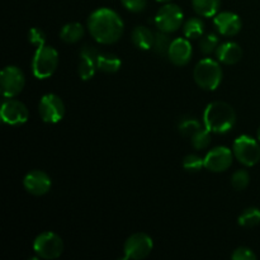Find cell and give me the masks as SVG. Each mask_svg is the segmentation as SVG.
Here are the masks:
<instances>
[{
  "mask_svg": "<svg viewBox=\"0 0 260 260\" xmlns=\"http://www.w3.org/2000/svg\"><path fill=\"white\" fill-rule=\"evenodd\" d=\"M123 27V20L118 13L109 8L94 10L88 18V29L91 37L102 45L116 43L122 37Z\"/></svg>",
  "mask_w": 260,
  "mask_h": 260,
  "instance_id": "obj_1",
  "label": "cell"
},
{
  "mask_svg": "<svg viewBox=\"0 0 260 260\" xmlns=\"http://www.w3.org/2000/svg\"><path fill=\"white\" fill-rule=\"evenodd\" d=\"M203 122L213 134H228L236 124L235 109L222 101L211 102L203 113Z\"/></svg>",
  "mask_w": 260,
  "mask_h": 260,
  "instance_id": "obj_2",
  "label": "cell"
},
{
  "mask_svg": "<svg viewBox=\"0 0 260 260\" xmlns=\"http://www.w3.org/2000/svg\"><path fill=\"white\" fill-rule=\"evenodd\" d=\"M193 78L203 90H216L222 81V69L213 58H203L196 65Z\"/></svg>",
  "mask_w": 260,
  "mask_h": 260,
  "instance_id": "obj_3",
  "label": "cell"
},
{
  "mask_svg": "<svg viewBox=\"0 0 260 260\" xmlns=\"http://www.w3.org/2000/svg\"><path fill=\"white\" fill-rule=\"evenodd\" d=\"M58 66V53L53 47L43 45L37 47L32 58V73L35 78L43 80L51 78Z\"/></svg>",
  "mask_w": 260,
  "mask_h": 260,
  "instance_id": "obj_4",
  "label": "cell"
},
{
  "mask_svg": "<svg viewBox=\"0 0 260 260\" xmlns=\"http://www.w3.org/2000/svg\"><path fill=\"white\" fill-rule=\"evenodd\" d=\"M33 251L37 258L46 260L57 259L63 251V241L57 234L52 231H46L35 239Z\"/></svg>",
  "mask_w": 260,
  "mask_h": 260,
  "instance_id": "obj_5",
  "label": "cell"
},
{
  "mask_svg": "<svg viewBox=\"0 0 260 260\" xmlns=\"http://www.w3.org/2000/svg\"><path fill=\"white\" fill-rule=\"evenodd\" d=\"M233 152L235 159L245 167H254L260 160V145L255 139L248 135L239 136L234 141Z\"/></svg>",
  "mask_w": 260,
  "mask_h": 260,
  "instance_id": "obj_6",
  "label": "cell"
},
{
  "mask_svg": "<svg viewBox=\"0 0 260 260\" xmlns=\"http://www.w3.org/2000/svg\"><path fill=\"white\" fill-rule=\"evenodd\" d=\"M183 19H184L183 10L177 4L168 3L157 10L154 23L157 29L161 32L173 33L182 27Z\"/></svg>",
  "mask_w": 260,
  "mask_h": 260,
  "instance_id": "obj_7",
  "label": "cell"
},
{
  "mask_svg": "<svg viewBox=\"0 0 260 260\" xmlns=\"http://www.w3.org/2000/svg\"><path fill=\"white\" fill-rule=\"evenodd\" d=\"M25 85L23 71L17 66H7L0 73V86L4 98H14Z\"/></svg>",
  "mask_w": 260,
  "mask_h": 260,
  "instance_id": "obj_8",
  "label": "cell"
},
{
  "mask_svg": "<svg viewBox=\"0 0 260 260\" xmlns=\"http://www.w3.org/2000/svg\"><path fill=\"white\" fill-rule=\"evenodd\" d=\"M152 249H154V241H152V239L147 234H134L124 243L123 258L132 260L145 259L150 255Z\"/></svg>",
  "mask_w": 260,
  "mask_h": 260,
  "instance_id": "obj_9",
  "label": "cell"
},
{
  "mask_svg": "<svg viewBox=\"0 0 260 260\" xmlns=\"http://www.w3.org/2000/svg\"><path fill=\"white\" fill-rule=\"evenodd\" d=\"M38 111L43 122L53 124L60 122L65 116V104L60 96L48 93L41 98Z\"/></svg>",
  "mask_w": 260,
  "mask_h": 260,
  "instance_id": "obj_10",
  "label": "cell"
},
{
  "mask_svg": "<svg viewBox=\"0 0 260 260\" xmlns=\"http://www.w3.org/2000/svg\"><path fill=\"white\" fill-rule=\"evenodd\" d=\"M0 114L3 122L9 126H20L25 123L29 117V112L25 104L13 98H5L3 101Z\"/></svg>",
  "mask_w": 260,
  "mask_h": 260,
  "instance_id": "obj_11",
  "label": "cell"
},
{
  "mask_svg": "<svg viewBox=\"0 0 260 260\" xmlns=\"http://www.w3.org/2000/svg\"><path fill=\"white\" fill-rule=\"evenodd\" d=\"M234 152L225 146H217L205 156V168L208 172L222 173L233 165Z\"/></svg>",
  "mask_w": 260,
  "mask_h": 260,
  "instance_id": "obj_12",
  "label": "cell"
},
{
  "mask_svg": "<svg viewBox=\"0 0 260 260\" xmlns=\"http://www.w3.org/2000/svg\"><path fill=\"white\" fill-rule=\"evenodd\" d=\"M99 55H101V52L93 46L85 45L81 48L80 52H79L80 61H79L78 66V73L81 80H90L94 78L96 70H98L96 61H98Z\"/></svg>",
  "mask_w": 260,
  "mask_h": 260,
  "instance_id": "obj_13",
  "label": "cell"
},
{
  "mask_svg": "<svg viewBox=\"0 0 260 260\" xmlns=\"http://www.w3.org/2000/svg\"><path fill=\"white\" fill-rule=\"evenodd\" d=\"M51 178L47 173L32 170L23 179V185L28 193L33 196H43L51 189Z\"/></svg>",
  "mask_w": 260,
  "mask_h": 260,
  "instance_id": "obj_14",
  "label": "cell"
},
{
  "mask_svg": "<svg viewBox=\"0 0 260 260\" xmlns=\"http://www.w3.org/2000/svg\"><path fill=\"white\" fill-rule=\"evenodd\" d=\"M213 24L221 36L231 37V36H235L240 32L243 23H241L240 17L235 13L222 12L215 15Z\"/></svg>",
  "mask_w": 260,
  "mask_h": 260,
  "instance_id": "obj_15",
  "label": "cell"
},
{
  "mask_svg": "<svg viewBox=\"0 0 260 260\" xmlns=\"http://www.w3.org/2000/svg\"><path fill=\"white\" fill-rule=\"evenodd\" d=\"M193 56V47L188 38H177L172 42L168 52L170 62L175 66H185Z\"/></svg>",
  "mask_w": 260,
  "mask_h": 260,
  "instance_id": "obj_16",
  "label": "cell"
},
{
  "mask_svg": "<svg viewBox=\"0 0 260 260\" xmlns=\"http://www.w3.org/2000/svg\"><path fill=\"white\" fill-rule=\"evenodd\" d=\"M216 56L221 63L234 65V63H238L243 57V48L236 42H225L218 46L216 50Z\"/></svg>",
  "mask_w": 260,
  "mask_h": 260,
  "instance_id": "obj_17",
  "label": "cell"
},
{
  "mask_svg": "<svg viewBox=\"0 0 260 260\" xmlns=\"http://www.w3.org/2000/svg\"><path fill=\"white\" fill-rule=\"evenodd\" d=\"M155 33L150 28L144 27V25H137L132 30V42L140 50H150L154 46Z\"/></svg>",
  "mask_w": 260,
  "mask_h": 260,
  "instance_id": "obj_18",
  "label": "cell"
},
{
  "mask_svg": "<svg viewBox=\"0 0 260 260\" xmlns=\"http://www.w3.org/2000/svg\"><path fill=\"white\" fill-rule=\"evenodd\" d=\"M85 35L83 24L78 22L68 23L60 30V38L66 43H76L81 40Z\"/></svg>",
  "mask_w": 260,
  "mask_h": 260,
  "instance_id": "obj_19",
  "label": "cell"
},
{
  "mask_svg": "<svg viewBox=\"0 0 260 260\" xmlns=\"http://www.w3.org/2000/svg\"><path fill=\"white\" fill-rule=\"evenodd\" d=\"M122 61L119 60L118 56L113 55L109 52H101L98 61H96V66L98 70L103 71L106 74H114L121 69Z\"/></svg>",
  "mask_w": 260,
  "mask_h": 260,
  "instance_id": "obj_20",
  "label": "cell"
},
{
  "mask_svg": "<svg viewBox=\"0 0 260 260\" xmlns=\"http://www.w3.org/2000/svg\"><path fill=\"white\" fill-rule=\"evenodd\" d=\"M194 12L205 18L215 17L221 7V0H192Z\"/></svg>",
  "mask_w": 260,
  "mask_h": 260,
  "instance_id": "obj_21",
  "label": "cell"
},
{
  "mask_svg": "<svg viewBox=\"0 0 260 260\" xmlns=\"http://www.w3.org/2000/svg\"><path fill=\"white\" fill-rule=\"evenodd\" d=\"M183 32L188 40H197L205 33V23L200 18H190L183 25Z\"/></svg>",
  "mask_w": 260,
  "mask_h": 260,
  "instance_id": "obj_22",
  "label": "cell"
},
{
  "mask_svg": "<svg viewBox=\"0 0 260 260\" xmlns=\"http://www.w3.org/2000/svg\"><path fill=\"white\" fill-rule=\"evenodd\" d=\"M241 228H254L260 223V210L256 207H249L241 212L238 220Z\"/></svg>",
  "mask_w": 260,
  "mask_h": 260,
  "instance_id": "obj_23",
  "label": "cell"
},
{
  "mask_svg": "<svg viewBox=\"0 0 260 260\" xmlns=\"http://www.w3.org/2000/svg\"><path fill=\"white\" fill-rule=\"evenodd\" d=\"M173 41L170 40L169 33H165L159 30L157 33H155V41L154 46H152V50L157 53L159 56H168L169 52L170 45H172Z\"/></svg>",
  "mask_w": 260,
  "mask_h": 260,
  "instance_id": "obj_24",
  "label": "cell"
},
{
  "mask_svg": "<svg viewBox=\"0 0 260 260\" xmlns=\"http://www.w3.org/2000/svg\"><path fill=\"white\" fill-rule=\"evenodd\" d=\"M201 127H202L201 122L196 119L194 117H184L178 123V129H179L180 135L187 137H192Z\"/></svg>",
  "mask_w": 260,
  "mask_h": 260,
  "instance_id": "obj_25",
  "label": "cell"
},
{
  "mask_svg": "<svg viewBox=\"0 0 260 260\" xmlns=\"http://www.w3.org/2000/svg\"><path fill=\"white\" fill-rule=\"evenodd\" d=\"M211 134H212V132H211L207 127H205V128L201 127V128L190 137V142H192L193 147H194L196 150L207 149L211 144Z\"/></svg>",
  "mask_w": 260,
  "mask_h": 260,
  "instance_id": "obj_26",
  "label": "cell"
},
{
  "mask_svg": "<svg viewBox=\"0 0 260 260\" xmlns=\"http://www.w3.org/2000/svg\"><path fill=\"white\" fill-rule=\"evenodd\" d=\"M218 43H220V41H218L217 36L210 33V35L201 37L200 48L205 55H211V53H213L217 50V47L220 46Z\"/></svg>",
  "mask_w": 260,
  "mask_h": 260,
  "instance_id": "obj_27",
  "label": "cell"
},
{
  "mask_svg": "<svg viewBox=\"0 0 260 260\" xmlns=\"http://www.w3.org/2000/svg\"><path fill=\"white\" fill-rule=\"evenodd\" d=\"M249 183H250V175H249V173L244 169L236 170L233 174V177H231V185H233L234 189L236 190L246 189Z\"/></svg>",
  "mask_w": 260,
  "mask_h": 260,
  "instance_id": "obj_28",
  "label": "cell"
},
{
  "mask_svg": "<svg viewBox=\"0 0 260 260\" xmlns=\"http://www.w3.org/2000/svg\"><path fill=\"white\" fill-rule=\"evenodd\" d=\"M203 167H205V159L196 154L187 155L183 160V168L189 173L200 172Z\"/></svg>",
  "mask_w": 260,
  "mask_h": 260,
  "instance_id": "obj_29",
  "label": "cell"
},
{
  "mask_svg": "<svg viewBox=\"0 0 260 260\" xmlns=\"http://www.w3.org/2000/svg\"><path fill=\"white\" fill-rule=\"evenodd\" d=\"M46 40H47L46 33L43 32L42 29H40V28L35 27L30 28V29L28 30V41H29V43H32L33 46L40 47V46L46 45Z\"/></svg>",
  "mask_w": 260,
  "mask_h": 260,
  "instance_id": "obj_30",
  "label": "cell"
},
{
  "mask_svg": "<svg viewBox=\"0 0 260 260\" xmlns=\"http://www.w3.org/2000/svg\"><path fill=\"white\" fill-rule=\"evenodd\" d=\"M231 259L233 260H255L256 255L251 249L246 248V246H240L236 249L233 254H231Z\"/></svg>",
  "mask_w": 260,
  "mask_h": 260,
  "instance_id": "obj_31",
  "label": "cell"
},
{
  "mask_svg": "<svg viewBox=\"0 0 260 260\" xmlns=\"http://www.w3.org/2000/svg\"><path fill=\"white\" fill-rule=\"evenodd\" d=\"M123 7L132 13H140L145 10L147 0H121Z\"/></svg>",
  "mask_w": 260,
  "mask_h": 260,
  "instance_id": "obj_32",
  "label": "cell"
},
{
  "mask_svg": "<svg viewBox=\"0 0 260 260\" xmlns=\"http://www.w3.org/2000/svg\"><path fill=\"white\" fill-rule=\"evenodd\" d=\"M256 137H258V141L260 142V127L258 128V132H256Z\"/></svg>",
  "mask_w": 260,
  "mask_h": 260,
  "instance_id": "obj_33",
  "label": "cell"
},
{
  "mask_svg": "<svg viewBox=\"0 0 260 260\" xmlns=\"http://www.w3.org/2000/svg\"><path fill=\"white\" fill-rule=\"evenodd\" d=\"M156 2H160V3H169V2H172V0H156Z\"/></svg>",
  "mask_w": 260,
  "mask_h": 260,
  "instance_id": "obj_34",
  "label": "cell"
}]
</instances>
